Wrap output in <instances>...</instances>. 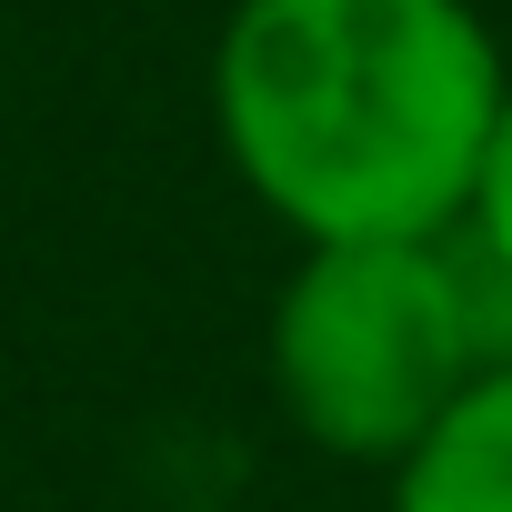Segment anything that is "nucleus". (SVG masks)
<instances>
[{
	"instance_id": "1",
	"label": "nucleus",
	"mask_w": 512,
	"mask_h": 512,
	"mask_svg": "<svg viewBox=\"0 0 512 512\" xmlns=\"http://www.w3.org/2000/svg\"><path fill=\"white\" fill-rule=\"evenodd\" d=\"M512 71L472 0H231L211 131L241 191L312 241H452Z\"/></svg>"
},
{
	"instance_id": "2",
	"label": "nucleus",
	"mask_w": 512,
	"mask_h": 512,
	"mask_svg": "<svg viewBox=\"0 0 512 512\" xmlns=\"http://www.w3.org/2000/svg\"><path fill=\"white\" fill-rule=\"evenodd\" d=\"M502 362L452 241H312L272 302V392L332 462H402Z\"/></svg>"
},
{
	"instance_id": "3",
	"label": "nucleus",
	"mask_w": 512,
	"mask_h": 512,
	"mask_svg": "<svg viewBox=\"0 0 512 512\" xmlns=\"http://www.w3.org/2000/svg\"><path fill=\"white\" fill-rule=\"evenodd\" d=\"M392 512H512V362H482L462 402L392 462Z\"/></svg>"
},
{
	"instance_id": "4",
	"label": "nucleus",
	"mask_w": 512,
	"mask_h": 512,
	"mask_svg": "<svg viewBox=\"0 0 512 512\" xmlns=\"http://www.w3.org/2000/svg\"><path fill=\"white\" fill-rule=\"evenodd\" d=\"M462 231L482 241V262L512 282V91H502V111H492V141H482V171H472V211H462Z\"/></svg>"
}]
</instances>
